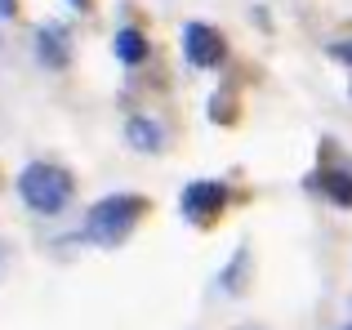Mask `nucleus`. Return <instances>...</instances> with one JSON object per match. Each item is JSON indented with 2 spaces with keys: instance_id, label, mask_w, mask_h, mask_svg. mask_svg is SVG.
<instances>
[{
  "instance_id": "obj_1",
  "label": "nucleus",
  "mask_w": 352,
  "mask_h": 330,
  "mask_svg": "<svg viewBox=\"0 0 352 330\" xmlns=\"http://www.w3.org/2000/svg\"><path fill=\"white\" fill-rule=\"evenodd\" d=\"M147 201L134 197V192H112V197L94 201L85 214V236L94 245H120L129 232H134V223L143 219Z\"/></svg>"
},
{
  "instance_id": "obj_2",
  "label": "nucleus",
  "mask_w": 352,
  "mask_h": 330,
  "mask_svg": "<svg viewBox=\"0 0 352 330\" xmlns=\"http://www.w3.org/2000/svg\"><path fill=\"white\" fill-rule=\"evenodd\" d=\"M72 192H76V179H72L63 165L32 161L18 174V197H23L36 214H58V210H67Z\"/></svg>"
},
{
  "instance_id": "obj_3",
  "label": "nucleus",
  "mask_w": 352,
  "mask_h": 330,
  "mask_svg": "<svg viewBox=\"0 0 352 330\" xmlns=\"http://www.w3.org/2000/svg\"><path fill=\"white\" fill-rule=\"evenodd\" d=\"M228 206V183H214V179H201V183H188L179 197V214L188 219L192 228H210Z\"/></svg>"
},
{
  "instance_id": "obj_4",
  "label": "nucleus",
  "mask_w": 352,
  "mask_h": 330,
  "mask_svg": "<svg viewBox=\"0 0 352 330\" xmlns=\"http://www.w3.org/2000/svg\"><path fill=\"white\" fill-rule=\"evenodd\" d=\"M183 54L192 67H219L223 63V36L206 23H188L183 27Z\"/></svg>"
},
{
  "instance_id": "obj_5",
  "label": "nucleus",
  "mask_w": 352,
  "mask_h": 330,
  "mask_svg": "<svg viewBox=\"0 0 352 330\" xmlns=\"http://www.w3.org/2000/svg\"><path fill=\"white\" fill-rule=\"evenodd\" d=\"M36 58H41L45 67H67L72 50H67L63 27H41V32H36Z\"/></svg>"
},
{
  "instance_id": "obj_6",
  "label": "nucleus",
  "mask_w": 352,
  "mask_h": 330,
  "mask_svg": "<svg viewBox=\"0 0 352 330\" xmlns=\"http://www.w3.org/2000/svg\"><path fill=\"white\" fill-rule=\"evenodd\" d=\"M125 139H129V148H138V152H161V148H165L161 125H156V121H147V116H129Z\"/></svg>"
},
{
  "instance_id": "obj_7",
  "label": "nucleus",
  "mask_w": 352,
  "mask_h": 330,
  "mask_svg": "<svg viewBox=\"0 0 352 330\" xmlns=\"http://www.w3.org/2000/svg\"><path fill=\"white\" fill-rule=\"evenodd\" d=\"M317 188L326 192L335 206H352V174L348 170H321L317 174Z\"/></svg>"
},
{
  "instance_id": "obj_8",
  "label": "nucleus",
  "mask_w": 352,
  "mask_h": 330,
  "mask_svg": "<svg viewBox=\"0 0 352 330\" xmlns=\"http://www.w3.org/2000/svg\"><path fill=\"white\" fill-rule=\"evenodd\" d=\"M116 58L125 63V67H138V63L147 58V41H143V32H134V27L116 32Z\"/></svg>"
},
{
  "instance_id": "obj_9",
  "label": "nucleus",
  "mask_w": 352,
  "mask_h": 330,
  "mask_svg": "<svg viewBox=\"0 0 352 330\" xmlns=\"http://www.w3.org/2000/svg\"><path fill=\"white\" fill-rule=\"evenodd\" d=\"M330 54H335L339 63H352V45H335V50H330Z\"/></svg>"
},
{
  "instance_id": "obj_10",
  "label": "nucleus",
  "mask_w": 352,
  "mask_h": 330,
  "mask_svg": "<svg viewBox=\"0 0 352 330\" xmlns=\"http://www.w3.org/2000/svg\"><path fill=\"white\" fill-rule=\"evenodd\" d=\"M18 14V0H0V18H14Z\"/></svg>"
},
{
  "instance_id": "obj_11",
  "label": "nucleus",
  "mask_w": 352,
  "mask_h": 330,
  "mask_svg": "<svg viewBox=\"0 0 352 330\" xmlns=\"http://www.w3.org/2000/svg\"><path fill=\"white\" fill-rule=\"evenodd\" d=\"M89 5H94V0H72V9H89Z\"/></svg>"
},
{
  "instance_id": "obj_12",
  "label": "nucleus",
  "mask_w": 352,
  "mask_h": 330,
  "mask_svg": "<svg viewBox=\"0 0 352 330\" xmlns=\"http://www.w3.org/2000/svg\"><path fill=\"white\" fill-rule=\"evenodd\" d=\"M348 330H352V326H348Z\"/></svg>"
}]
</instances>
